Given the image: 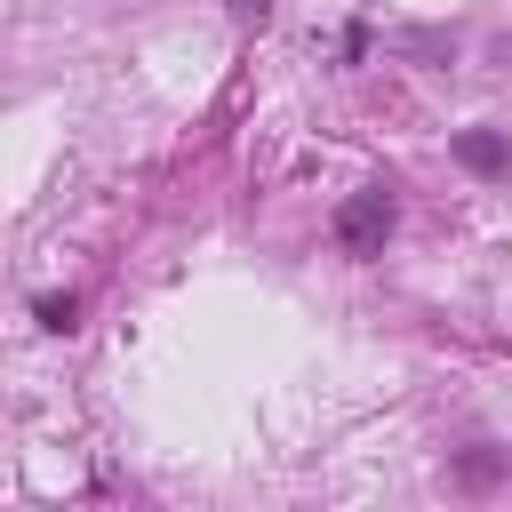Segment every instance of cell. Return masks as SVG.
<instances>
[{"label": "cell", "instance_id": "obj_1", "mask_svg": "<svg viewBox=\"0 0 512 512\" xmlns=\"http://www.w3.org/2000/svg\"><path fill=\"white\" fill-rule=\"evenodd\" d=\"M384 232H392V200H384V192H352V200L336 208L344 256H384Z\"/></svg>", "mask_w": 512, "mask_h": 512}, {"label": "cell", "instance_id": "obj_2", "mask_svg": "<svg viewBox=\"0 0 512 512\" xmlns=\"http://www.w3.org/2000/svg\"><path fill=\"white\" fill-rule=\"evenodd\" d=\"M456 160H464V168H480V176H496V168H512V152H504L496 136H480V128H464V136H456Z\"/></svg>", "mask_w": 512, "mask_h": 512}]
</instances>
